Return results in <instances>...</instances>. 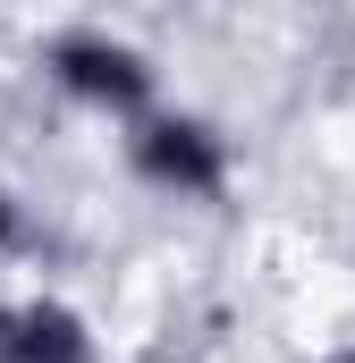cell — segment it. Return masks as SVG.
<instances>
[{"label":"cell","instance_id":"6da1fadb","mask_svg":"<svg viewBox=\"0 0 355 363\" xmlns=\"http://www.w3.org/2000/svg\"><path fill=\"white\" fill-rule=\"evenodd\" d=\"M127 169L153 186V194H170V203H220L237 152H229V135L203 110H170L161 101V110H144L127 127Z\"/></svg>","mask_w":355,"mask_h":363},{"label":"cell","instance_id":"7a4b0ae2","mask_svg":"<svg viewBox=\"0 0 355 363\" xmlns=\"http://www.w3.org/2000/svg\"><path fill=\"white\" fill-rule=\"evenodd\" d=\"M43 77L68 93V101H85L102 118H144V110H161L153 101V60H144V43H127V34H110V26H60L51 43H43Z\"/></svg>","mask_w":355,"mask_h":363},{"label":"cell","instance_id":"3957f363","mask_svg":"<svg viewBox=\"0 0 355 363\" xmlns=\"http://www.w3.org/2000/svg\"><path fill=\"white\" fill-rule=\"evenodd\" d=\"M0 363H93V321L68 296H17L0 304Z\"/></svg>","mask_w":355,"mask_h":363},{"label":"cell","instance_id":"277c9868","mask_svg":"<svg viewBox=\"0 0 355 363\" xmlns=\"http://www.w3.org/2000/svg\"><path fill=\"white\" fill-rule=\"evenodd\" d=\"M34 237H43L34 203H26L17 186H0V262H9V254H34Z\"/></svg>","mask_w":355,"mask_h":363},{"label":"cell","instance_id":"5b68a950","mask_svg":"<svg viewBox=\"0 0 355 363\" xmlns=\"http://www.w3.org/2000/svg\"><path fill=\"white\" fill-rule=\"evenodd\" d=\"M330 363H355V338H347V347H339V355H330Z\"/></svg>","mask_w":355,"mask_h":363}]
</instances>
